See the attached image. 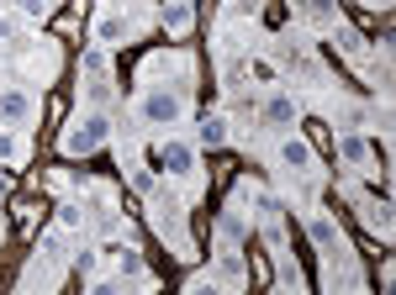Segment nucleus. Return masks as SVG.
<instances>
[{"label":"nucleus","mask_w":396,"mask_h":295,"mask_svg":"<svg viewBox=\"0 0 396 295\" xmlns=\"http://www.w3.org/2000/svg\"><path fill=\"white\" fill-rule=\"evenodd\" d=\"M222 137H228V121H222V116H206L201 121V142H206V148H217Z\"/></svg>","instance_id":"obj_5"},{"label":"nucleus","mask_w":396,"mask_h":295,"mask_svg":"<svg viewBox=\"0 0 396 295\" xmlns=\"http://www.w3.org/2000/svg\"><path fill=\"white\" fill-rule=\"evenodd\" d=\"M164 27H175V32L191 27V6H169V11H164Z\"/></svg>","instance_id":"obj_7"},{"label":"nucleus","mask_w":396,"mask_h":295,"mask_svg":"<svg viewBox=\"0 0 396 295\" xmlns=\"http://www.w3.org/2000/svg\"><path fill=\"white\" fill-rule=\"evenodd\" d=\"M96 37H101V43H122V37H127V22H101Z\"/></svg>","instance_id":"obj_6"},{"label":"nucleus","mask_w":396,"mask_h":295,"mask_svg":"<svg viewBox=\"0 0 396 295\" xmlns=\"http://www.w3.org/2000/svg\"><path fill=\"white\" fill-rule=\"evenodd\" d=\"M148 116L154 121H175L180 116V95H148Z\"/></svg>","instance_id":"obj_2"},{"label":"nucleus","mask_w":396,"mask_h":295,"mask_svg":"<svg viewBox=\"0 0 396 295\" xmlns=\"http://www.w3.org/2000/svg\"><path fill=\"white\" fill-rule=\"evenodd\" d=\"M280 158H286L291 169H312V148H307V142H301V137H291L286 148H280Z\"/></svg>","instance_id":"obj_3"},{"label":"nucleus","mask_w":396,"mask_h":295,"mask_svg":"<svg viewBox=\"0 0 396 295\" xmlns=\"http://www.w3.org/2000/svg\"><path fill=\"white\" fill-rule=\"evenodd\" d=\"M164 164L175 169V174H185V169H191V153H185V148H164Z\"/></svg>","instance_id":"obj_8"},{"label":"nucleus","mask_w":396,"mask_h":295,"mask_svg":"<svg viewBox=\"0 0 396 295\" xmlns=\"http://www.w3.org/2000/svg\"><path fill=\"white\" fill-rule=\"evenodd\" d=\"M0 116L27 121V116H32V100H27V95H0Z\"/></svg>","instance_id":"obj_4"},{"label":"nucleus","mask_w":396,"mask_h":295,"mask_svg":"<svg viewBox=\"0 0 396 295\" xmlns=\"http://www.w3.org/2000/svg\"><path fill=\"white\" fill-rule=\"evenodd\" d=\"M16 153H22V142H16L11 132H0V158H16Z\"/></svg>","instance_id":"obj_9"},{"label":"nucleus","mask_w":396,"mask_h":295,"mask_svg":"<svg viewBox=\"0 0 396 295\" xmlns=\"http://www.w3.org/2000/svg\"><path fill=\"white\" fill-rule=\"evenodd\" d=\"M101 142H106V121L90 116V121H80V132H69V137H64V148H69V153H96Z\"/></svg>","instance_id":"obj_1"}]
</instances>
